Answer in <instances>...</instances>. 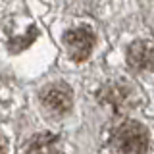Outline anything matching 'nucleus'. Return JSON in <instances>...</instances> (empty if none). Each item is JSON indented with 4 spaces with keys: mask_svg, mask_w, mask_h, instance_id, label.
<instances>
[{
    "mask_svg": "<svg viewBox=\"0 0 154 154\" xmlns=\"http://www.w3.org/2000/svg\"><path fill=\"white\" fill-rule=\"evenodd\" d=\"M127 64L137 71H148L154 67V46L148 42H135L127 50Z\"/></svg>",
    "mask_w": 154,
    "mask_h": 154,
    "instance_id": "4",
    "label": "nucleus"
},
{
    "mask_svg": "<svg viewBox=\"0 0 154 154\" xmlns=\"http://www.w3.org/2000/svg\"><path fill=\"white\" fill-rule=\"evenodd\" d=\"M148 131L137 122H125L112 135L114 154H146Z\"/></svg>",
    "mask_w": 154,
    "mask_h": 154,
    "instance_id": "1",
    "label": "nucleus"
},
{
    "mask_svg": "<svg viewBox=\"0 0 154 154\" xmlns=\"http://www.w3.org/2000/svg\"><path fill=\"white\" fill-rule=\"evenodd\" d=\"M27 154H64V150L52 135H41L29 144Z\"/></svg>",
    "mask_w": 154,
    "mask_h": 154,
    "instance_id": "5",
    "label": "nucleus"
},
{
    "mask_svg": "<svg viewBox=\"0 0 154 154\" xmlns=\"http://www.w3.org/2000/svg\"><path fill=\"white\" fill-rule=\"evenodd\" d=\"M64 45H66V50L69 54V58L81 62L85 58H89V54L93 52L94 35L87 27H77L64 35Z\"/></svg>",
    "mask_w": 154,
    "mask_h": 154,
    "instance_id": "2",
    "label": "nucleus"
},
{
    "mask_svg": "<svg viewBox=\"0 0 154 154\" xmlns=\"http://www.w3.org/2000/svg\"><path fill=\"white\" fill-rule=\"evenodd\" d=\"M42 102L52 114H66L71 108V93L66 85H48L42 93Z\"/></svg>",
    "mask_w": 154,
    "mask_h": 154,
    "instance_id": "3",
    "label": "nucleus"
},
{
    "mask_svg": "<svg viewBox=\"0 0 154 154\" xmlns=\"http://www.w3.org/2000/svg\"><path fill=\"white\" fill-rule=\"evenodd\" d=\"M0 152H2V144H0Z\"/></svg>",
    "mask_w": 154,
    "mask_h": 154,
    "instance_id": "6",
    "label": "nucleus"
}]
</instances>
